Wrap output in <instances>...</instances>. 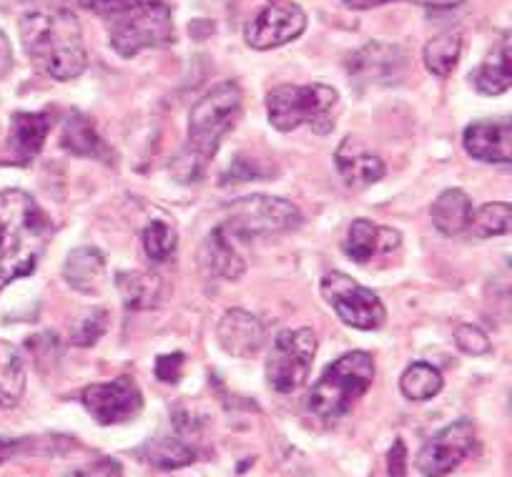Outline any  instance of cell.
I'll return each mask as SVG.
<instances>
[{"label":"cell","mask_w":512,"mask_h":477,"mask_svg":"<svg viewBox=\"0 0 512 477\" xmlns=\"http://www.w3.org/2000/svg\"><path fill=\"white\" fill-rule=\"evenodd\" d=\"M334 164H337V171L344 184L352 186V189H357V186L364 189V186L377 184L384 176V161L379 156L369 154L364 144H359L352 136L339 144Z\"/></svg>","instance_id":"obj_18"},{"label":"cell","mask_w":512,"mask_h":477,"mask_svg":"<svg viewBox=\"0 0 512 477\" xmlns=\"http://www.w3.org/2000/svg\"><path fill=\"white\" fill-rule=\"evenodd\" d=\"M317 357V334L312 329H287L279 334L267 357V382L272 390L289 395L309 380Z\"/></svg>","instance_id":"obj_8"},{"label":"cell","mask_w":512,"mask_h":477,"mask_svg":"<svg viewBox=\"0 0 512 477\" xmlns=\"http://www.w3.org/2000/svg\"><path fill=\"white\" fill-rule=\"evenodd\" d=\"M302 224V214L297 206L277 196H246L229 206V216L221 229L234 242H249L254 236H274L284 231H294Z\"/></svg>","instance_id":"obj_7"},{"label":"cell","mask_w":512,"mask_h":477,"mask_svg":"<svg viewBox=\"0 0 512 477\" xmlns=\"http://www.w3.org/2000/svg\"><path fill=\"white\" fill-rule=\"evenodd\" d=\"M126 309H154L164 302V279L151 272H123L116 277Z\"/></svg>","instance_id":"obj_20"},{"label":"cell","mask_w":512,"mask_h":477,"mask_svg":"<svg viewBox=\"0 0 512 477\" xmlns=\"http://www.w3.org/2000/svg\"><path fill=\"white\" fill-rule=\"evenodd\" d=\"M83 407L98 425H123L144 410V395L131 377L88 385L81 395Z\"/></svg>","instance_id":"obj_11"},{"label":"cell","mask_w":512,"mask_h":477,"mask_svg":"<svg viewBox=\"0 0 512 477\" xmlns=\"http://www.w3.org/2000/svg\"><path fill=\"white\" fill-rule=\"evenodd\" d=\"M462 53V33L460 31H447L440 36L432 38L425 46V66L432 76L445 78L455 71L457 61Z\"/></svg>","instance_id":"obj_26"},{"label":"cell","mask_w":512,"mask_h":477,"mask_svg":"<svg viewBox=\"0 0 512 477\" xmlns=\"http://www.w3.org/2000/svg\"><path fill=\"white\" fill-rule=\"evenodd\" d=\"M402 234L390 226H377L369 219H357L352 221L347 234V244H344V252L349 259H354L357 264L372 262L374 257H382V254H390L395 249H400Z\"/></svg>","instance_id":"obj_16"},{"label":"cell","mask_w":512,"mask_h":477,"mask_svg":"<svg viewBox=\"0 0 512 477\" xmlns=\"http://www.w3.org/2000/svg\"><path fill=\"white\" fill-rule=\"evenodd\" d=\"M53 236L46 211L21 189L0 191V292L36 272Z\"/></svg>","instance_id":"obj_1"},{"label":"cell","mask_w":512,"mask_h":477,"mask_svg":"<svg viewBox=\"0 0 512 477\" xmlns=\"http://www.w3.org/2000/svg\"><path fill=\"white\" fill-rule=\"evenodd\" d=\"M337 101V91L324 83H307V86L284 83L267 96L269 121L284 134L299 129L302 124H309L319 134H329Z\"/></svg>","instance_id":"obj_5"},{"label":"cell","mask_w":512,"mask_h":477,"mask_svg":"<svg viewBox=\"0 0 512 477\" xmlns=\"http://www.w3.org/2000/svg\"><path fill=\"white\" fill-rule=\"evenodd\" d=\"M384 3H392V0H347V6L352 8H374L384 6Z\"/></svg>","instance_id":"obj_38"},{"label":"cell","mask_w":512,"mask_h":477,"mask_svg":"<svg viewBox=\"0 0 512 477\" xmlns=\"http://www.w3.org/2000/svg\"><path fill=\"white\" fill-rule=\"evenodd\" d=\"M387 477H407V447L397 440L387 455Z\"/></svg>","instance_id":"obj_35"},{"label":"cell","mask_w":512,"mask_h":477,"mask_svg":"<svg viewBox=\"0 0 512 477\" xmlns=\"http://www.w3.org/2000/svg\"><path fill=\"white\" fill-rule=\"evenodd\" d=\"M475 425L470 420H457L447 425L445 430L437 432L417 455V470L425 477H445L455 470L457 465L470 457L475 450Z\"/></svg>","instance_id":"obj_12"},{"label":"cell","mask_w":512,"mask_h":477,"mask_svg":"<svg viewBox=\"0 0 512 477\" xmlns=\"http://www.w3.org/2000/svg\"><path fill=\"white\" fill-rule=\"evenodd\" d=\"M106 324V312H103V309H91V312L73 327V342H76L78 347H91V344H96L98 339L103 337Z\"/></svg>","instance_id":"obj_31"},{"label":"cell","mask_w":512,"mask_h":477,"mask_svg":"<svg viewBox=\"0 0 512 477\" xmlns=\"http://www.w3.org/2000/svg\"><path fill=\"white\" fill-rule=\"evenodd\" d=\"M103 272H106V259L98 249L93 247H81L76 252L68 254L66 267H63V277L71 284L76 292L93 294L101 284Z\"/></svg>","instance_id":"obj_23"},{"label":"cell","mask_w":512,"mask_h":477,"mask_svg":"<svg viewBox=\"0 0 512 477\" xmlns=\"http://www.w3.org/2000/svg\"><path fill=\"white\" fill-rule=\"evenodd\" d=\"M141 242H144L146 257L151 262L161 264L166 259H171V254L176 252V231L174 226L166 224V221H151L144 231H141Z\"/></svg>","instance_id":"obj_30"},{"label":"cell","mask_w":512,"mask_h":477,"mask_svg":"<svg viewBox=\"0 0 512 477\" xmlns=\"http://www.w3.org/2000/svg\"><path fill=\"white\" fill-rule=\"evenodd\" d=\"M204 259L206 264H209L211 272L219 274V277L224 279H239L246 269L244 259L236 252L234 239H231L221 226H216V229L211 231L209 242H206L204 247Z\"/></svg>","instance_id":"obj_25"},{"label":"cell","mask_w":512,"mask_h":477,"mask_svg":"<svg viewBox=\"0 0 512 477\" xmlns=\"http://www.w3.org/2000/svg\"><path fill=\"white\" fill-rule=\"evenodd\" d=\"M141 455L146 457V462L159 467V470H179V467L191 465V462L196 460L194 447L186 445L184 440H176V437H159V440H151Z\"/></svg>","instance_id":"obj_27"},{"label":"cell","mask_w":512,"mask_h":477,"mask_svg":"<svg viewBox=\"0 0 512 477\" xmlns=\"http://www.w3.org/2000/svg\"><path fill=\"white\" fill-rule=\"evenodd\" d=\"M28 58L56 81H73L86 71V46L78 18L63 8H36L21 18Z\"/></svg>","instance_id":"obj_2"},{"label":"cell","mask_w":512,"mask_h":477,"mask_svg":"<svg viewBox=\"0 0 512 477\" xmlns=\"http://www.w3.org/2000/svg\"><path fill=\"white\" fill-rule=\"evenodd\" d=\"M307 28V16L292 0H269L246 26V43L256 51H272L297 41Z\"/></svg>","instance_id":"obj_10"},{"label":"cell","mask_w":512,"mask_h":477,"mask_svg":"<svg viewBox=\"0 0 512 477\" xmlns=\"http://www.w3.org/2000/svg\"><path fill=\"white\" fill-rule=\"evenodd\" d=\"M241 88L234 81H224L211 88L189 116V149L174 161V176L184 184L201 179L219 151L221 139L236 124L241 113Z\"/></svg>","instance_id":"obj_3"},{"label":"cell","mask_w":512,"mask_h":477,"mask_svg":"<svg viewBox=\"0 0 512 477\" xmlns=\"http://www.w3.org/2000/svg\"><path fill=\"white\" fill-rule=\"evenodd\" d=\"M400 390L402 395L412 402L432 400V397L442 390L440 370L427 365V362H415V365L407 367L405 375H402Z\"/></svg>","instance_id":"obj_28"},{"label":"cell","mask_w":512,"mask_h":477,"mask_svg":"<svg viewBox=\"0 0 512 477\" xmlns=\"http://www.w3.org/2000/svg\"><path fill=\"white\" fill-rule=\"evenodd\" d=\"M470 83L482 96H500L512 88V33H502L485 61L472 71Z\"/></svg>","instance_id":"obj_17"},{"label":"cell","mask_w":512,"mask_h":477,"mask_svg":"<svg viewBox=\"0 0 512 477\" xmlns=\"http://www.w3.org/2000/svg\"><path fill=\"white\" fill-rule=\"evenodd\" d=\"M510 462H512V447H510Z\"/></svg>","instance_id":"obj_41"},{"label":"cell","mask_w":512,"mask_h":477,"mask_svg":"<svg viewBox=\"0 0 512 477\" xmlns=\"http://www.w3.org/2000/svg\"><path fill=\"white\" fill-rule=\"evenodd\" d=\"M472 234L477 239H492V236L512 234V204L505 201H490L472 214Z\"/></svg>","instance_id":"obj_29"},{"label":"cell","mask_w":512,"mask_h":477,"mask_svg":"<svg viewBox=\"0 0 512 477\" xmlns=\"http://www.w3.org/2000/svg\"><path fill=\"white\" fill-rule=\"evenodd\" d=\"M18 3H23V0H0V8H3V11H8V8L18 6Z\"/></svg>","instance_id":"obj_40"},{"label":"cell","mask_w":512,"mask_h":477,"mask_svg":"<svg viewBox=\"0 0 512 477\" xmlns=\"http://www.w3.org/2000/svg\"><path fill=\"white\" fill-rule=\"evenodd\" d=\"M374 380V362L367 352H349L327 367L307 397V407L317 420L337 422L352 410L354 402L369 390Z\"/></svg>","instance_id":"obj_4"},{"label":"cell","mask_w":512,"mask_h":477,"mask_svg":"<svg viewBox=\"0 0 512 477\" xmlns=\"http://www.w3.org/2000/svg\"><path fill=\"white\" fill-rule=\"evenodd\" d=\"M86 11L96 13V16H116V13L126 11L139 0H78Z\"/></svg>","instance_id":"obj_34"},{"label":"cell","mask_w":512,"mask_h":477,"mask_svg":"<svg viewBox=\"0 0 512 477\" xmlns=\"http://www.w3.org/2000/svg\"><path fill=\"white\" fill-rule=\"evenodd\" d=\"M26 392V362L16 344L0 339V407H16Z\"/></svg>","instance_id":"obj_24"},{"label":"cell","mask_w":512,"mask_h":477,"mask_svg":"<svg viewBox=\"0 0 512 477\" xmlns=\"http://www.w3.org/2000/svg\"><path fill=\"white\" fill-rule=\"evenodd\" d=\"M349 76L359 83H372V86H390L402 81L407 71V56L400 46L390 43H367L352 53L347 63Z\"/></svg>","instance_id":"obj_13"},{"label":"cell","mask_w":512,"mask_h":477,"mask_svg":"<svg viewBox=\"0 0 512 477\" xmlns=\"http://www.w3.org/2000/svg\"><path fill=\"white\" fill-rule=\"evenodd\" d=\"M432 221L435 229L445 236H457L470 226L472 201L462 189H447L432 204Z\"/></svg>","instance_id":"obj_22"},{"label":"cell","mask_w":512,"mask_h":477,"mask_svg":"<svg viewBox=\"0 0 512 477\" xmlns=\"http://www.w3.org/2000/svg\"><path fill=\"white\" fill-rule=\"evenodd\" d=\"M417 6H425V8H435V11H450V8L462 6L465 0H412Z\"/></svg>","instance_id":"obj_37"},{"label":"cell","mask_w":512,"mask_h":477,"mask_svg":"<svg viewBox=\"0 0 512 477\" xmlns=\"http://www.w3.org/2000/svg\"><path fill=\"white\" fill-rule=\"evenodd\" d=\"M11 452H13V442L0 440V462L8 460V455H11Z\"/></svg>","instance_id":"obj_39"},{"label":"cell","mask_w":512,"mask_h":477,"mask_svg":"<svg viewBox=\"0 0 512 477\" xmlns=\"http://www.w3.org/2000/svg\"><path fill=\"white\" fill-rule=\"evenodd\" d=\"M13 66V51H11V43H8V38L0 33V78L6 76L8 71H11Z\"/></svg>","instance_id":"obj_36"},{"label":"cell","mask_w":512,"mask_h":477,"mask_svg":"<svg viewBox=\"0 0 512 477\" xmlns=\"http://www.w3.org/2000/svg\"><path fill=\"white\" fill-rule=\"evenodd\" d=\"M48 134H51V116L48 113H16L11 124V136H8L13 159L18 164H28L31 159H36L46 144Z\"/></svg>","instance_id":"obj_19"},{"label":"cell","mask_w":512,"mask_h":477,"mask_svg":"<svg viewBox=\"0 0 512 477\" xmlns=\"http://www.w3.org/2000/svg\"><path fill=\"white\" fill-rule=\"evenodd\" d=\"M184 362L186 357L181 352L164 354V357L156 360V377L161 382H166V385H174V382H179L181 372H184Z\"/></svg>","instance_id":"obj_33"},{"label":"cell","mask_w":512,"mask_h":477,"mask_svg":"<svg viewBox=\"0 0 512 477\" xmlns=\"http://www.w3.org/2000/svg\"><path fill=\"white\" fill-rule=\"evenodd\" d=\"M219 344L234 357H254L267 342V329L246 309H229L216 327Z\"/></svg>","instance_id":"obj_15"},{"label":"cell","mask_w":512,"mask_h":477,"mask_svg":"<svg viewBox=\"0 0 512 477\" xmlns=\"http://www.w3.org/2000/svg\"><path fill=\"white\" fill-rule=\"evenodd\" d=\"M61 144L63 149L71 151L76 156H88V159H106L108 161V149L101 141V136L96 134V126L88 116H83L81 111H71L66 116V124L61 131Z\"/></svg>","instance_id":"obj_21"},{"label":"cell","mask_w":512,"mask_h":477,"mask_svg":"<svg viewBox=\"0 0 512 477\" xmlns=\"http://www.w3.org/2000/svg\"><path fill=\"white\" fill-rule=\"evenodd\" d=\"M322 294L337 317L354 329H379L387 319L382 299L342 272H329L322 279Z\"/></svg>","instance_id":"obj_9"},{"label":"cell","mask_w":512,"mask_h":477,"mask_svg":"<svg viewBox=\"0 0 512 477\" xmlns=\"http://www.w3.org/2000/svg\"><path fill=\"white\" fill-rule=\"evenodd\" d=\"M455 342L462 352L472 354V357H480V354L490 352V339H487V334L482 332L480 327H475V324H460V327L455 329Z\"/></svg>","instance_id":"obj_32"},{"label":"cell","mask_w":512,"mask_h":477,"mask_svg":"<svg viewBox=\"0 0 512 477\" xmlns=\"http://www.w3.org/2000/svg\"><path fill=\"white\" fill-rule=\"evenodd\" d=\"M465 151L485 164H512V116L475 121L462 136Z\"/></svg>","instance_id":"obj_14"},{"label":"cell","mask_w":512,"mask_h":477,"mask_svg":"<svg viewBox=\"0 0 512 477\" xmlns=\"http://www.w3.org/2000/svg\"><path fill=\"white\" fill-rule=\"evenodd\" d=\"M174 41L171 8L164 0H139L116 13L111 23V46L118 56H139L149 48H164Z\"/></svg>","instance_id":"obj_6"}]
</instances>
